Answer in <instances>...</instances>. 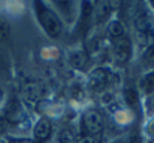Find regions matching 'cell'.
I'll return each instance as SVG.
<instances>
[{
    "label": "cell",
    "mask_w": 154,
    "mask_h": 143,
    "mask_svg": "<svg viewBox=\"0 0 154 143\" xmlns=\"http://www.w3.org/2000/svg\"><path fill=\"white\" fill-rule=\"evenodd\" d=\"M88 61V55L84 49H73L70 54H69V63L76 67V69H82Z\"/></svg>",
    "instance_id": "obj_7"
},
{
    "label": "cell",
    "mask_w": 154,
    "mask_h": 143,
    "mask_svg": "<svg viewBox=\"0 0 154 143\" xmlns=\"http://www.w3.org/2000/svg\"><path fill=\"white\" fill-rule=\"evenodd\" d=\"M108 4H109L111 9H118V7L121 6V1H115V0H112V1H108Z\"/></svg>",
    "instance_id": "obj_18"
},
{
    "label": "cell",
    "mask_w": 154,
    "mask_h": 143,
    "mask_svg": "<svg viewBox=\"0 0 154 143\" xmlns=\"http://www.w3.org/2000/svg\"><path fill=\"white\" fill-rule=\"evenodd\" d=\"M6 127H8V121H6V119H3V118L0 116V133H2V131H5V130H6Z\"/></svg>",
    "instance_id": "obj_19"
},
{
    "label": "cell",
    "mask_w": 154,
    "mask_h": 143,
    "mask_svg": "<svg viewBox=\"0 0 154 143\" xmlns=\"http://www.w3.org/2000/svg\"><path fill=\"white\" fill-rule=\"evenodd\" d=\"M129 143H142V142H141V137H139V136L133 134V136L130 137V140H129Z\"/></svg>",
    "instance_id": "obj_20"
},
{
    "label": "cell",
    "mask_w": 154,
    "mask_h": 143,
    "mask_svg": "<svg viewBox=\"0 0 154 143\" xmlns=\"http://www.w3.org/2000/svg\"><path fill=\"white\" fill-rule=\"evenodd\" d=\"M23 116V109L18 104V101L12 100L6 106V121H20Z\"/></svg>",
    "instance_id": "obj_8"
},
{
    "label": "cell",
    "mask_w": 154,
    "mask_h": 143,
    "mask_svg": "<svg viewBox=\"0 0 154 143\" xmlns=\"http://www.w3.org/2000/svg\"><path fill=\"white\" fill-rule=\"evenodd\" d=\"M124 98H126V101H127L130 106H136V104H138V94H136V91L132 90V88H129V90L124 91Z\"/></svg>",
    "instance_id": "obj_12"
},
{
    "label": "cell",
    "mask_w": 154,
    "mask_h": 143,
    "mask_svg": "<svg viewBox=\"0 0 154 143\" xmlns=\"http://www.w3.org/2000/svg\"><path fill=\"white\" fill-rule=\"evenodd\" d=\"M84 127L90 134H97L103 128V118L97 110H87L82 118Z\"/></svg>",
    "instance_id": "obj_2"
},
{
    "label": "cell",
    "mask_w": 154,
    "mask_h": 143,
    "mask_svg": "<svg viewBox=\"0 0 154 143\" xmlns=\"http://www.w3.org/2000/svg\"><path fill=\"white\" fill-rule=\"evenodd\" d=\"M136 24V30L139 31V34H150L154 33V19L150 15H141L136 18L135 21Z\"/></svg>",
    "instance_id": "obj_5"
},
{
    "label": "cell",
    "mask_w": 154,
    "mask_h": 143,
    "mask_svg": "<svg viewBox=\"0 0 154 143\" xmlns=\"http://www.w3.org/2000/svg\"><path fill=\"white\" fill-rule=\"evenodd\" d=\"M147 130H148V133H150L151 136H154V121H151V122H150V125L147 127Z\"/></svg>",
    "instance_id": "obj_21"
},
{
    "label": "cell",
    "mask_w": 154,
    "mask_h": 143,
    "mask_svg": "<svg viewBox=\"0 0 154 143\" xmlns=\"http://www.w3.org/2000/svg\"><path fill=\"white\" fill-rule=\"evenodd\" d=\"M9 24L5 18H0V40H6L9 37Z\"/></svg>",
    "instance_id": "obj_13"
},
{
    "label": "cell",
    "mask_w": 154,
    "mask_h": 143,
    "mask_svg": "<svg viewBox=\"0 0 154 143\" xmlns=\"http://www.w3.org/2000/svg\"><path fill=\"white\" fill-rule=\"evenodd\" d=\"M109 76H111L109 70H106L103 67H99V69L91 72V75L88 78V84H90L91 88H100L109 81Z\"/></svg>",
    "instance_id": "obj_4"
},
{
    "label": "cell",
    "mask_w": 154,
    "mask_h": 143,
    "mask_svg": "<svg viewBox=\"0 0 154 143\" xmlns=\"http://www.w3.org/2000/svg\"><path fill=\"white\" fill-rule=\"evenodd\" d=\"M108 31L114 37H121L123 33H124V28H123V24L120 21H111L109 25H108Z\"/></svg>",
    "instance_id": "obj_10"
},
{
    "label": "cell",
    "mask_w": 154,
    "mask_h": 143,
    "mask_svg": "<svg viewBox=\"0 0 154 143\" xmlns=\"http://www.w3.org/2000/svg\"><path fill=\"white\" fill-rule=\"evenodd\" d=\"M109 10H111V7H109L108 1H99V4H97V7H96V21H97V22L103 21V19L108 16Z\"/></svg>",
    "instance_id": "obj_9"
},
{
    "label": "cell",
    "mask_w": 154,
    "mask_h": 143,
    "mask_svg": "<svg viewBox=\"0 0 154 143\" xmlns=\"http://www.w3.org/2000/svg\"><path fill=\"white\" fill-rule=\"evenodd\" d=\"M73 140H75V137H73V134H72L70 130L64 128V130L60 131V134H58V143H73Z\"/></svg>",
    "instance_id": "obj_11"
},
{
    "label": "cell",
    "mask_w": 154,
    "mask_h": 143,
    "mask_svg": "<svg viewBox=\"0 0 154 143\" xmlns=\"http://www.w3.org/2000/svg\"><path fill=\"white\" fill-rule=\"evenodd\" d=\"M36 12H38L39 21H41L42 27L45 28V31L51 37H58L61 33V22H60L58 16L52 10H50L47 6H44L42 3H36Z\"/></svg>",
    "instance_id": "obj_1"
},
{
    "label": "cell",
    "mask_w": 154,
    "mask_h": 143,
    "mask_svg": "<svg viewBox=\"0 0 154 143\" xmlns=\"http://www.w3.org/2000/svg\"><path fill=\"white\" fill-rule=\"evenodd\" d=\"M145 60H147L148 63L154 64V43L150 45V48L147 49V52H145Z\"/></svg>",
    "instance_id": "obj_16"
},
{
    "label": "cell",
    "mask_w": 154,
    "mask_h": 143,
    "mask_svg": "<svg viewBox=\"0 0 154 143\" xmlns=\"http://www.w3.org/2000/svg\"><path fill=\"white\" fill-rule=\"evenodd\" d=\"M11 143H35L33 140H27V139H23V140H14Z\"/></svg>",
    "instance_id": "obj_22"
},
{
    "label": "cell",
    "mask_w": 154,
    "mask_h": 143,
    "mask_svg": "<svg viewBox=\"0 0 154 143\" xmlns=\"http://www.w3.org/2000/svg\"><path fill=\"white\" fill-rule=\"evenodd\" d=\"M24 94L29 97V100H36L38 98V87L36 85H27L24 90Z\"/></svg>",
    "instance_id": "obj_15"
},
{
    "label": "cell",
    "mask_w": 154,
    "mask_h": 143,
    "mask_svg": "<svg viewBox=\"0 0 154 143\" xmlns=\"http://www.w3.org/2000/svg\"><path fill=\"white\" fill-rule=\"evenodd\" d=\"M114 54H115L117 60L127 61L130 58V54H132V43H130V40L127 37H124V36L117 37L115 45H114Z\"/></svg>",
    "instance_id": "obj_3"
},
{
    "label": "cell",
    "mask_w": 154,
    "mask_h": 143,
    "mask_svg": "<svg viewBox=\"0 0 154 143\" xmlns=\"http://www.w3.org/2000/svg\"><path fill=\"white\" fill-rule=\"evenodd\" d=\"M81 143H99V140L94 136H84L81 139Z\"/></svg>",
    "instance_id": "obj_17"
},
{
    "label": "cell",
    "mask_w": 154,
    "mask_h": 143,
    "mask_svg": "<svg viewBox=\"0 0 154 143\" xmlns=\"http://www.w3.org/2000/svg\"><path fill=\"white\" fill-rule=\"evenodd\" d=\"M142 87L145 93H151L154 90V73H150L145 76V79L142 81Z\"/></svg>",
    "instance_id": "obj_14"
},
{
    "label": "cell",
    "mask_w": 154,
    "mask_h": 143,
    "mask_svg": "<svg viewBox=\"0 0 154 143\" xmlns=\"http://www.w3.org/2000/svg\"><path fill=\"white\" fill-rule=\"evenodd\" d=\"M2 98H3V91L0 90V101H2Z\"/></svg>",
    "instance_id": "obj_23"
},
{
    "label": "cell",
    "mask_w": 154,
    "mask_h": 143,
    "mask_svg": "<svg viewBox=\"0 0 154 143\" xmlns=\"http://www.w3.org/2000/svg\"><path fill=\"white\" fill-rule=\"evenodd\" d=\"M50 134H51V122L50 119L42 118L35 128V137L38 142H45L50 137Z\"/></svg>",
    "instance_id": "obj_6"
},
{
    "label": "cell",
    "mask_w": 154,
    "mask_h": 143,
    "mask_svg": "<svg viewBox=\"0 0 154 143\" xmlns=\"http://www.w3.org/2000/svg\"><path fill=\"white\" fill-rule=\"evenodd\" d=\"M151 107H153V109H154V98H153V100H151Z\"/></svg>",
    "instance_id": "obj_24"
}]
</instances>
